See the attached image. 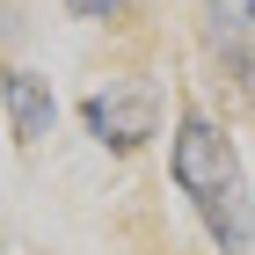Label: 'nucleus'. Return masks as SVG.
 <instances>
[{"label": "nucleus", "mask_w": 255, "mask_h": 255, "mask_svg": "<svg viewBox=\"0 0 255 255\" xmlns=\"http://www.w3.org/2000/svg\"><path fill=\"white\" fill-rule=\"evenodd\" d=\"M219 73V88H226V110H255V37L241 44H219V51H204Z\"/></svg>", "instance_id": "39448f33"}, {"label": "nucleus", "mask_w": 255, "mask_h": 255, "mask_svg": "<svg viewBox=\"0 0 255 255\" xmlns=\"http://www.w3.org/2000/svg\"><path fill=\"white\" fill-rule=\"evenodd\" d=\"M190 22H197V44L219 51V44L255 37V0H190Z\"/></svg>", "instance_id": "20e7f679"}, {"label": "nucleus", "mask_w": 255, "mask_h": 255, "mask_svg": "<svg viewBox=\"0 0 255 255\" xmlns=\"http://www.w3.org/2000/svg\"><path fill=\"white\" fill-rule=\"evenodd\" d=\"M0 124L15 138V153L51 146L59 124H66V102H59V88H51V73H37V66H22V59L0 66Z\"/></svg>", "instance_id": "7ed1b4c3"}, {"label": "nucleus", "mask_w": 255, "mask_h": 255, "mask_svg": "<svg viewBox=\"0 0 255 255\" xmlns=\"http://www.w3.org/2000/svg\"><path fill=\"white\" fill-rule=\"evenodd\" d=\"M160 146H168V190L182 197L204 248L255 255V182H248V153L234 138V117L212 102H175L160 124Z\"/></svg>", "instance_id": "f257e3e1"}, {"label": "nucleus", "mask_w": 255, "mask_h": 255, "mask_svg": "<svg viewBox=\"0 0 255 255\" xmlns=\"http://www.w3.org/2000/svg\"><path fill=\"white\" fill-rule=\"evenodd\" d=\"M73 124H80V138H88L95 153L138 160V153H153V146H160L168 88H160L153 73H110V80H95V88L73 102Z\"/></svg>", "instance_id": "f03ea898"}, {"label": "nucleus", "mask_w": 255, "mask_h": 255, "mask_svg": "<svg viewBox=\"0 0 255 255\" xmlns=\"http://www.w3.org/2000/svg\"><path fill=\"white\" fill-rule=\"evenodd\" d=\"M59 7H66L73 22H88V29H131L153 0H59Z\"/></svg>", "instance_id": "423d86ee"}]
</instances>
